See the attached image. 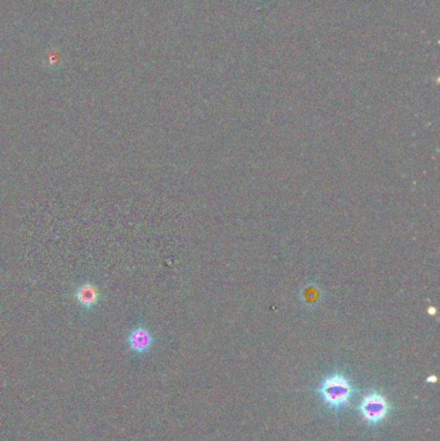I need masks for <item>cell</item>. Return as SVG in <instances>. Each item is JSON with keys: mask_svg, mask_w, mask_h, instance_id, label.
<instances>
[{"mask_svg": "<svg viewBox=\"0 0 440 441\" xmlns=\"http://www.w3.org/2000/svg\"><path fill=\"white\" fill-rule=\"evenodd\" d=\"M74 297H75V301L78 302L81 309L92 310L100 302L101 293L92 282H84L80 285L78 290H75Z\"/></svg>", "mask_w": 440, "mask_h": 441, "instance_id": "277c9868", "label": "cell"}, {"mask_svg": "<svg viewBox=\"0 0 440 441\" xmlns=\"http://www.w3.org/2000/svg\"><path fill=\"white\" fill-rule=\"evenodd\" d=\"M154 336L152 332L144 326H135L127 336V346L130 348V353L135 355L147 354L149 350L154 345Z\"/></svg>", "mask_w": 440, "mask_h": 441, "instance_id": "3957f363", "label": "cell"}, {"mask_svg": "<svg viewBox=\"0 0 440 441\" xmlns=\"http://www.w3.org/2000/svg\"><path fill=\"white\" fill-rule=\"evenodd\" d=\"M355 392L356 390L349 378L339 373L325 377L317 389V394L323 403L332 411H341L349 406Z\"/></svg>", "mask_w": 440, "mask_h": 441, "instance_id": "6da1fadb", "label": "cell"}, {"mask_svg": "<svg viewBox=\"0 0 440 441\" xmlns=\"http://www.w3.org/2000/svg\"><path fill=\"white\" fill-rule=\"evenodd\" d=\"M390 411L391 405L388 399L377 391H372L364 395L359 404L361 417L366 422H368L369 425H380L383 420H386Z\"/></svg>", "mask_w": 440, "mask_h": 441, "instance_id": "7a4b0ae2", "label": "cell"}]
</instances>
